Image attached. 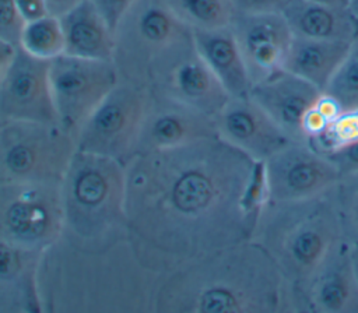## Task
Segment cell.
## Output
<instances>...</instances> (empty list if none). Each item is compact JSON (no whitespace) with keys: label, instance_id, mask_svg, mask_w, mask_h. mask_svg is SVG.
I'll list each match as a JSON object with an SVG mask.
<instances>
[{"label":"cell","instance_id":"obj_4","mask_svg":"<svg viewBox=\"0 0 358 313\" xmlns=\"http://www.w3.org/2000/svg\"><path fill=\"white\" fill-rule=\"evenodd\" d=\"M330 190L305 200L264 204L260 212L252 239L270 254L291 291L344 239Z\"/></svg>","mask_w":358,"mask_h":313},{"label":"cell","instance_id":"obj_5","mask_svg":"<svg viewBox=\"0 0 358 313\" xmlns=\"http://www.w3.org/2000/svg\"><path fill=\"white\" fill-rule=\"evenodd\" d=\"M193 46V29L164 0H137L115 29L112 61L119 80L148 89Z\"/></svg>","mask_w":358,"mask_h":313},{"label":"cell","instance_id":"obj_24","mask_svg":"<svg viewBox=\"0 0 358 313\" xmlns=\"http://www.w3.org/2000/svg\"><path fill=\"white\" fill-rule=\"evenodd\" d=\"M173 14L192 29L229 27L235 10L231 0H164Z\"/></svg>","mask_w":358,"mask_h":313},{"label":"cell","instance_id":"obj_19","mask_svg":"<svg viewBox=\"0 0 358 313\" xmlns=\"http://www.w3.org/2000/svg\"><path fill=\"white\" fill-rule=\"evenodd\" d=\"M197 53L229 96H249L252 81L231 27L193 29Z\"/></svg>","mask_w":358,"mask_h":313},{"label":"cell","instance_id":"obj_26","mask_svg":"<svg viewBox=\"0 0 358 313\" xmlns=\"http://www.w3.org/2000/svg\"><path fill=\"white\" fill-rule=\"evenodd\" d=\"M343 238L358 243V173L341 176L330 190Z\"/></svg>","mask_w":358,"mask_h":313},{"label":"cell","instance_id":"obj_33","mask_svg":"<svg viewBox=\"0 0 358 313\" xmlns=\"http://www.w3.org/2000/svg\"><path fill=\"white\" fill-rule=\"evenodd\" d=\"M14 1L25 21L49 14L45 0H14Z\"/></svg>","mask_w":358,"mask_h":313},{"label":"cell","instance_id":"obj_30","mask_svg":"<svg viewBox=\"0 0 358 313\" xmlns=\"http://www.w3.org/2000/svg\"><path fill=\"white\" fill-rule=\"evenodd\" d=\"M338 170L340 176L358 173V141L324 154Z\"/></svg>","mask_w":358,"mask_h":313},{"label":"cell","instance_id":"obj_18","mask_svg":"<svg viewBox=\"0 0 358 313\" xmlns=\"http://www.w3.org/2000/svg\"><path fill=\"white\" fill-rule=\"evenodd\" d=\"M43 256L0 239V313L43 312L39 289Z\"/></svg>","mask_w":358,"mask_h":313},{"label":"cell","instance_id":"obj_37","mask_svg":"<svg viewBox=\"0 0 358 313\" xmlns=\"http://www.w3.org/2000/svg\"><path fill=\"white\" fill-rule=\"evenodd\" d=\"M313 3H320L326 6H333V7H348L350 0H308Z\"/></svg>","mask_w":358,"mask_h":313},{"label":"cell","instance_id":"obj_12","mask_svg":"<svg viewBox=\"0 0 358 313\" xmlns=\"http://www.w3.org/2000/svg\"><path fill=\"white\" fill-rule=\"evenodd\" d=\"M215 136L211 116L148 91L134 155L178 148Z\"/></svg>","mask_w":358,"mask_h":313},{"label":"cell","instance_id":"obj_36","mask_svg":"<svg viewBox=\"0 0 358 313\" xmlns=\"http://www.w3.org/2000/svg\"><path fill=\"white\" fill-rule=\"evenodd\" d=\"M350 254H351L352 267L358 279V243H350Z\"/></svg>","mask_w":358,"mask_h":313},{"label":"cell","instance_id":"obj_7","mask_svg":"<svg viewBox=\"0 0 358 313\" xmlns=\"http://www.w3.org/2000/svg\"><path fill=\"white\" fill-rule=\"evenodd\" d=\"M63 235L60 183L0 182V239L46 253Z\"/></svg>","mask_w":358,"mask_h":313},{"label":"cell","instance_id":"obj_39","mask_svg":"<svg viewBox=\"0 0 358 313\" xmlns=\"http://www.w3.org/2000/svg\"><path fill=\"white\" fill-rule=\"evenodd\" d=\"M1 122H3V120H1V119H0V124H1Z\"/></svg>","mask_w":358,"mask_h":313},{"label":"cell","instance_id":"obj_35","mask_svg":"<svg viewBox=\"0 0 358 313\" xmlns=\"http://www.w3.org/2000/svg\"><path fill=\"white\" fill-rule=\"evenodd\" d=\"M15 49H17V46L0 39V80H1L3 74L6 73L8 64L15 53Z\"/></svg>","mask_w":358,"mask_h":313},{"label":"cell","instance_id":"obj_23","mask_svg":"<svg viewBox=\"0 0 358 313\" xmlns=\"http://www.w3.org/2000/svg\"><path fill=\"white\" fill-rule=\"evenodd\" d=\"M18 48L36 59L48 61L63 54L64 35L59 17L45 14L25 21Z\"/></svg>","mask_w":358,"mask_h":313},{"label":"cell","instance_id":"obj_15","mask_svg":"<svg viewBox=\"0 0 358 313\" xmlns=\"http://www.w3.org/2000/svg\"><path fill=\"white\" fill-rule=\"evenodd\" d=\"M214 124L221 140L259 162L294 141L250 96H231Z\"/></svg>","mask_w":358,"mask_h":313},{"label":"cell","instance_id":"obj_28","mask_svg":"<svg viewBox=\"0 0 358 313\" xmlns=\"http://www.w3.org/2000/svg\"><path fill=\"white\" fill-rule=\"evenodd\" d=\"M343 110L333 98L322 92L315 103L305 112L301 123V133L305 143H312L320 137L329 124Z\"/></svg>","mask_w":358,"mask_h":313},{"label":"cell","instance_id":"obj_6","mask_svg":"<svg viewBox=\"0 0 358 313\" xmlns=\"http://www.w3.org/2000/svg\"><path fill=\"white\" fill-rule=\"evenodd\" d=\"M76 151V136L57 122L3 120L0 182L60 183Z\"/></svg>","mask_w":358,"mask_h":313},{"label":"cell","instance_id":"obj_14","mask_svg":"<svg viewBox=\"0 0 358 313\" xmlns=\"http://www.w3.org/2000/svg\"><path fill=\"white\" fill-rule=\"evenodd\" d=\"M229 27L252 85L284 70L294 34L282 13L235 14Z\"/></svg>","mask_w":358,"mask_h":313},{"label":"cell","instance_id":"obj_27","mask_svg":"<svg viewBox=\"0 0 358 313\" xmlns=\"http://www.w3.org/2000/svg\"><path fill=\"white\" fill-rule=\"evenodd\" d=\"M354 141H358V110L341 112L324 133L309 144L326 154Z\"/></svg>","mask_w":358,"mask_h":313},{"label":"cell","instance_id":"obj_22","mask_svg":"<svg viewBox=\"0 0 358 313\" xmlns=\"http://www.w3.org/2000/svg\"><path fill=\"white\" fill-rule=\"evenodd\" d=\"M351 43L294 35L284 70L324 91Z\"/></svg>","mask_w":358,"mask_h":313},{"label":"cell","instance_id":"obj_3","mask_svg":"<svg viewBox=\"0 0 358 313\" xmlns=\"http://www.w3.org/2000/svg\"><path fill=\"white\" fill-rule=\"evenodd\" d=\"M62 238L84 254H103L127 243L126 166L77 150L62 182Z\"/></svg>","mask_w":358,"mask_h":313},{"label":"cell","instance_id":"obj_34","mask_svg":"<svg viewBox=\"0 0 358 313\" xmlns=\"http://www.w3.org/2000/svg\"><path fill=\"white\" fill-rule=\"evenodd\" d=\"M48 13L56 17L63 15L66 11H69L71 7L78 4L83 0H45Z\"/></svg>","mask_w":358,"mask_h":313},{"label":"cell","instance_id":"obj_1","mask_svg":"<svg viewBox=\"0 0 358 313\" xmlns=\"http://www.w3.org/2000/svg\"><path fill=\"white\" fill-rule=\"evenodd\" d=\"M124 166L127 243L141 267L165 275L253 238L264 165L218 136L138 154Z\"/></svg>","mask_w":358,"mask_h":313},{"label":"cell","instance_id":"obj_10","mask_svg":"<svg viewBox=\"0 0 358 313\" xmlns=\"http://www.w3.org/2000/svg\"><path fill=\"white\" fill-rule=\"evenodd\" d=\"M266 204L310 198L341 177L331 161L309 143L291 141L264 162Z\"/></svg>","mask_w":358,"mask_h":313},{"label":"cell","instance_id":"obj_25","mask_svg":"<svg viewBox=\"0 0 358 313\" xmlns=\"http://www.w3.org/2000/svg\"><path fill=\"white\" fill-rule=\"evenodd\" d=\"M323 92L333 98L343 112L358 110V39L351 43Z\"/></svg>","mask_w":358,"mask_h":313},{"label":"cell","instance_id":"obj_9","mask_svg":"<svg viewBox=\"0 0 358 313\" xmlns=\"http://www.w3.org/2000/svg\"><path fill=\"white\" fill-rule=\"evenodd\" d=\"M57 123L76 136L78 127L119 82L112 60L60 54L49 63Z\"/></svg>","mask_w":358,"mask_h":313},{"label":"cell","instance_id":"obj_8","mask_svg":"<svg viewBox=\"0 0 358 313\" xmlns=\"http://www.w3.org/2000/svg\"><path fill=\"white\" fill-rule=\"evenodd\" d=\"M148 89L119 80L76 133L77 150L127 163L145 110Z\"/></svg>","mask_w":358,"mask_h":313},{"label":"cell","instance_id":"obj_17","mask_svg":"<svg viewBox=\"0 0 358 313\" xmlns=\"http://www.w3.org/2000/svg\"><path fill=\"white\" fill-rule=\"evenodd\" d=\"M322 92L309 81L287 70H281L253 84L249 96L294 141H303L301 133L302 117Z\"/></svg>","mask_w":358,"mask_h":313},{"label":"cell","instance_id":"obj_38","mask_svg":"<svg viewBox=\"0 0 358 313\" xmlns=\"http://www.w3.org/2000/svg\"><path fill=\"white\" fill-rule=\"evenodd\" d=\"M348 8H350V11L358 18V0H350Z\"/></svg>","mask_w":358,"mask_h":313},{"label":"cell","instance_id":"obj_31","mask_svg":"<svg viewBox=\"0 0 358 313\" xmlns=\"http://www.w3.org/2000/svg\"><path fill=\"white\" fill-rule=\"evenodd\" d=\"M115 31L120 20L137 0H90Z\"/></svg>","mask_w":358,"mask_h":313},{"label":"cell","instance_id":"obj_11","mask_svg":"<svg viewBox=\"0 0 358 313\" xmlns=\"http://www.w3.org/2000/svg\"><path fill=\"white\" fill-rule=\"evenodd\" d=\"M48 60L36 59L17 46L0 80V119L57 122Z\"/></svg>","mask_w":358,"mask_h":313},{"label":"cell","instance_id":"obj_2","mask_svg":"<svg viewBox=\"0 0 358 313\" xmlns=\"http://www.w3.org/2000/svg\"><path fill=\"white\" fill-rule=\"evenodd\" d=\"M158 313L294 312L292 291L270 254L248 239L162 275Z\"/></svg>","mask_w":358,"mask_h":313},{"label":"cell","instance_id":"obj_16","mask_svg":"<svg viewBox=\"0 0 358 313\" xmlns=\"http://www.w3.org/2000/svg\"><path fill=\"white\" fill-rule=\"evenodd\" d=\"M148 91L178 101L213 119L231 98L200 57L196 46L165 68Z\"/></svg>","mask_w":358,"mask_h":313},{"label":"cell","instance_id":"obj_32","mask_svg":"<svg viewBox=\"0 0 358 313\" xmlns=\"http://www.w3.org/2000/svg\"><path fill=\"white\" fill-rule=\"evenodd\" d=\"M289 0H231L236 14L282 13Z\"/></svg>","mask_w":358,"mask_h":313},{"label":"cell","instance_id":"obj_21","mask_svg":"<svg viewBox=\"0 0 358 313\" xmlns=\"http://www.w3.org/2000/svg\"><path fill=\"white\" fill-rule=\"evenodd\" d=\"M282 15L296 36L350 43L358 39V18L348 7L289 0L282 10Z\"/></svg>","mask_w":358,"mask_h":313},{"label":"cell","instance_id":"obj_20","mask_svg":"<svg viewBox=\"0 0 358 313\" xmlns=\"http://www.w3.org/2000/svg\"><path fill=\"white\" fill-rule=\"evenodd\" d=\"M59 20L66 54L95 60L113 59L115 31L90 0L80 1Z\"/></svg>","mask_w":358,"mask_h":313},{"label":"cell","instance_id":"obj_13","mask_svg":"<svg viewBox=\"0 0 358 313\" xmlns=\"http://www.w3.org/2000/svg\"><path fill=\"white\" fill-rule=\"evenodd\" d=\"M294 312L358 313V279L350 243L341 239L301 285L292 288Z\"/></svg>","mask_w":358,"mask_h":313},{"label":"cell","instance_id":"obj_29","mask_svg":"<svg viewBox=\"0 0 358 313\" xmlns=\"http://www.w3.org/2000/svg\"><path fill=\"white\" fill-rule=\"evenodd\" d=\"M25 20L14 0H0V39L18 46Z\"/></svg>","mask_w":358,"mask_h":313}]
</instances>
